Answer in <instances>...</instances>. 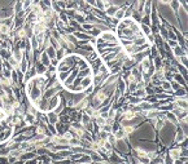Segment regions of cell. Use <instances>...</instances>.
Instances as JSON below:
<instances>
[{
    "label": "cell",
    "instance_id": "cell-5",
    "mask_svg": "<svg viewBox=\"0 0 188 164\" xmlns=\"http://www.w3.org/2000/svg\"><path fill=\"white\" fill-rule=\"evenodd\" d=\"M69 54H71V53H69L67 51H65L64 48H59V49H56V60L57 61H61V60H64L66 56H69Z\"/></svg>",
    "mask_w": 188,
    "mask_h": 164
},
{
    "label": "cell",
    "instance_id": "cell-1",
    "mask_svg": "<svg viewBox=\"0 0 188 164\" xmlns=\"http://www.w3.org/2000/svg\"><path fill=\"white\" fill-rule=\"evenodd\" d=\"M182 154H183V150L180 146H176V147H171L170 150H169L167 155L170 156L173 160H176V159H180L182 158Z\"/></svg>",
    "mask_w": 188,
    "mask_h": 164
},
{
    "label": "cell",
    "instance_id": "cell-15",
    "mask_svg": "<svg viewBox=\"0 0 188 164\" xmlns=\"http://www.w3.org/2000/svg\"><path fill=\"white\" fill-rule=\"evenodd\" d=\"M25 164H38V159H31V160H27Z\"/></svg>",
    "mask_w": 188,
    "mask_h": 164
},
{
    "label": "cell",
    "instance_id": "cell-4",
    "mask_svg": "<svg viewBox=\"0 0 188 164\" xmlns=\"http://www.w3.org/2000/svg\"><path fill=\"white\" fill-rule=\"evenodd\" d=\"M171 54L174 58H179L182 56H187V52L183 51V48H180L179 45H176L175 48H173L171 49Z\"/></svg>",
    "mask_w": 188,
    "mask_h": 164
},
{
    "label": "cell",
    "instance_id": "cell-7",
    "mask_svg": "<svg viewBox=\"0 0 188 164\" xmlns=\"http://www.w3.org/2000/svg\"><path fill=\"white\" fill-rule=\"evenodd\" d=\"M39 62H40L43 66H46V67H48V66L51 65V60H50V57L46 54V52H42L40 53V61Z\"/></svg>",
    "mask_w": 188,
    "mask_h": 164
},
{
    "label": "cell",
    "instance_id": "cell-12",
    "mask_svg": "<svg viewBox=\"0 0 188 164\" xmlns=\"http://www.w3.org/2000/svg\"><path fill=\"white\" fill-rule=\"evenodd\" d=\"M29 41H30V45H31V49L32 51H38V49H39V43L36 41L35 36L30 38V39H29Z\"/></svg>",
    "mask_w": 188,
    "mask_h": 164
},
{
    "label": "cell",
    "instance_id": "cell-13",
    "mask_svg": "<svg viewBox=\"0 0 188 164\" xmlns=\"http://www.w3.org/2000/svg\"><path fill=\"white\" fill-rule=\"evenodd\" d=\"M80 122H82L80 124H82V125H83V127H84L86 124H88L90 122H92V119H91V118L88 116L87 114H84V113H83V114H82V118H80Z\"/></svg>",
    "mask_w": 188,
    "mask_h": 164
},
{
    "label": "cell",
    "instance_id": "cell-8",
    "mask_svg": "<svg viewBox=\"0 0 188 164\" xmlns=\"http://www.w3.org/2000/svg\"><path fill=\"white\" fill-rule=\"evenodd\" d=\"M113 134H114V137H115V139H117V141H119V139H126V138H127V134L122 131V128H119V129H117V131H114Z\"/></svg>",
    "mask_w": 188,
    "mask_h": 164
},
{
    "label": "cell",
    "instance_id": "cell-6",
    "mask_svg": "<svg viewBox=\"0 0 188 164\" xmlns=\"http://www.w3.org/2000/svg\"><path fill=\"white\" fill-rule=\"evenodd\" d=\"M34 69H35L36 75H44L46 72H47V67L43 66L40 62H35V65H34Z\"/></svg>",
    "mask_w": 188,
    "mask_h": 164
},
{
    "label": "cell",
    "instance_id": "cell-9",
    "mask_svg": "<svg viewBox=\"0 0 188 164\" xmlns=\"http://www.w3.org/2000/svg\"><path fill=\"white\" fill-rule=\"evenodd\" d=\"M125 11H126V9H125L123 7H122V8H118L113 18H114V20H117L118 22H119V21H122L123 18H125Z\"/></svg>",
    "mask_w": 188,
    "mask_h": 164
},
{
    "label": "cell",
    "instance_id": "cell-2",
    "mask_svg": "<svg viewBox=\"0 0 188 164\" xmlns=\"http://www.w3.org/2000/svg\"><path fill=\"white\" fill-rule=\"evenodd\" d=\"M174 141H175V143H182V142L187 141V136H186L184 133H183V131H182V129H180L179 127H178V129H176V133H175Z\"/></svg>",
    "mask_w": 188,
    "mask_h": 164
},
{
    "label": "cell",
    "instance_id": "cell-3",
    "mask_svg": "<svg viewBox=\"0 0 188 164\" xmlns=\"http://www.w3.org/2000/svg\"><path fill=\"white\" fill-rule=\"evenodd\" d=\"M46 116H47V124H52V125H55L57 122H59V115H57L56 113H53V111L47 113V114H46Z\"/></svg>",
    "mask_w": 188,
    "mask_h": 164
},
{
    "label": "cell",
    "instance_id": "cell-10",
    "mask_svg": "<svg viewBox=\"0 0 188 164\" xmlns=\"http://www.w3.org/2000/svg\"><path fill=\"white\" fill-rule=\"evenodd\" d=\"M46 54L50 57V60H53V58H56V49L53 47H51V45H48L47 48H46Z\"/></svg>",
    "mask_w": 188,
    "mask_h": 164
},
{
    "label": "cell",
    "instance_id": "cell-11",
    "mask_svg": "<svg viewBox=\"0 0 188 164\" xmlns=\"http://www.w3.org/2000/svg\"><path fill=\"white\" fill-rule=\"evenodd\" d=\"M139 27H140V31L144 34V36H148V35H151V26H147V25H143V23H140L139 25Z\"/></svg>",
    "mask_w": 188,
    "mask_h": 164
},
{
    "label": "cell",
    "instance_id": "cell-14",
    "mask_svg": "<svg viewBox=\"0 0 188 164\" xmlns=\"http://www.w3.org/2000/svg\"><path fill=\"white\" fill-rule=\"evenodd\" d=\"M88 163H91V158H90V155H87V154H84V155L78 160V164H88Z\"/></svg>",
    "mask_w": 188,
    "mask_h": 164
}]
</instances>
